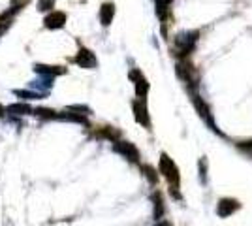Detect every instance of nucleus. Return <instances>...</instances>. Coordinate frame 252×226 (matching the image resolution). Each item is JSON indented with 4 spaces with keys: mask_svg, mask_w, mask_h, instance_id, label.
<instances>
[{
    "mask_svg": "<svg viewBox=\"0 0 252 226\" xmlns=\"http://www.w3.org/2000/svg\"><path fill=\"white\" fill-rule=\"evenodd\" d=\"M2 113H4V108H2V106H0V115H2Z\"/></svg>",
    "mask_w": 252,
    "mask_h": 226,
    "instance_id": "19",
    "label": "nucleus"
},
{
    "mask_svg": "<svg viewBox=\"0 0 252 226\" xmlns=\"http://www.w3.org/2000/svg\"><path fill=\"white\" fill-rule=\"evenodd\" d=\"M113 17H115V4L113 2L102 4V8H100V23L104 27H109L111 21H113Z\"/></svg>",
    "mask_w": 252,
    "mask_h": 226,
    "instance_id": "10",
    "label": "nucleus"
},
{
    "mask_svg": "<svg viewBox=\"0 0 252 226\" xmlns=\"http://www.w3.org/2000/svg\"><path fill=\"white\" fill-rule=\"evenodd\" d=\"M53 6H55V0H40L38 2V8L42 11H53Z\"/></svg>",
    "mask_w": 252,
    "mask_h": 226,
    "instance_id": "15",
    "label": "nucleus"
},
{
    "mask_svg": "<svg viewBox=\"0 0 252 226\" xmlns=\"http://www.w3.org/2000/svg\"><path fill=\"white\" fill-rule=\"evenodd\" d=\"M153 202H155V219L157 221H162L164 217V211H166V205H164V198L160 193L153 194Z\"/></svg>",
    "mask_w": 252,
    "mask_h": 226,
    "instance_id": "11",
    "label": "nucleus"
},
{
    "mask_svg": "<svg viewBox=\"0 0 252 226\" xmlns=\"http://www.w3.org/2000/svg\"><path fill=\"white\" fill-rule=\"evenodd\" d=\"M237 149L241 151L245 157H249L252 159V140H247V141H239L237 143Z\"/></svg>",
    "mask_w": 252,
    "mask_h": 226,
    "instance_id": "14",
    "label": "nucleus"
},
{
    "mask_svg": "<svg viewBox=\"0 0 252 226\" xmlns=\"http://www.w3.org/2000/svg\"><path fill=\"white\" fill-rule=\"evenodd\" d=\"M6 111H8V113H15V115H25V113H29L32 109H31V106H27V104H11V106L6 108Z\"/></svg>",
    "mask_w": 252,
    "mask_h": 226,
    "instance_id": "12",
    "label": "nucleus"
},
{
    "mask_svg": "<svg viewBox=\"0 0 252 226\" xmlns=\"http://www.w3.org/2000/svg\"><path fill=\"white\" fill-rule=\"evenodd\" d=\"M130 79L134 81V89H136V98L147 100V95H149V81H147V77L141 74L139 70H132V72H130Z\"/></svg>",
    "mask_w": 252,
    "mask_h": 226,
    "instance_id": "7",
    "label": "nucleus"
},
{
    "mask_svg": "<svg viewBox=\"0 0 252 226\" xmlns=\"http://www.w3.org/2000/svg\"><path fill=\"white\" fill-rule=\"evenodd\" d=\"M115 145H113V149L119 153V155H123L126 161L130 162H139V151H137V147L134 145V143H130V141H113Z\"/></svg>",
    "mask_w": 252,
    "mask_h": 226,
    "instance_id": "6",
    "label": "nucleus"
},
{
    "mask_svg": "<svg viewBox=\"0 0 252 226\" xmlns=\"http://www.w3.org/2000/svg\"><path fill=\"white\" fill-rule=\"evenodd\" d=\"M66 19H68V15H66L64 11L53 10V11H49V13L45 15V19H43V25H45V29L57 31V29H63L64 23H66Z\"/></svg>",
    "mask_w": 252,
    "mask_h": 226,
    "instance_id": "9",
    "label": "nucleus"
},
{
    "mask_svg": "<svg viewBox=\"0 0 252 226\" xmlns=\"http://www.w3.org/2000/svg\"><path fill=\"white\" fill-rule=\"evenodd\" d=\"M189 93H190V98H192V104H194L196 111L200 113V117L203 119V123H205L213 132L220 134V130L217 129V123H215V117H213V113H211L209 106H207V104H205V100L200 97L198 87H189Z\"/></svg>",
    "mask_w": 252,
    "mask_h": 226,
    "instance_id": "3",
    "label": "nucleus"
},
{
    "mask_svg": "<svg viewBox=\"0 0 252 226\" xmlns=\"http://www.w3.org/2000/svg\"><path fill=\"white\" fill-rule=\"evenodd\" d=\"M143 170L147 172V177H149V179H151V183H155V181H157V175H155V170H153L151 166H145Z\"/></svg>",
    "mask_w": 252,
    "mask_h": 226,
    "instance_id": "17",
    "label": "nucleus"
},
{
    "mask_svg": "<svg viewBox=\"0 0 252 226\" xmlns=\"http://www.w3.org/2000/svg\"><path fill=\"white\" fill-rule=\"evenodd\" d=\"M155 226H171V223H169V221H157Z\"/></svg>",
    "mask_w": 252,
    "mask_h": 226,
    "instance_id": "18",
    "label": "nucleus"
},
{
    "mask_svg": "<svg viewBox=\"0 0 252 226\" xmlns=\"http://www.w3.org/2000/svg\"><path fill=\"white\" fill-rule=\"evenodd\" d=\"M200 40V31H185V32H179L173 38V55L179 59H187L189 55H192V51L196 49Z\"/></svg>",
    "mask_w": 252,
    "mask_h": 226,
    "instance_id": "2",
    "label": "nucleus"
},
{
    "mask_svg": "<svg viewBox=\"0 0 252 226\" xmlns=\"http://www.w3.org/2000/svg\"><path fill=\"white\" fill-rule=\"evenodd\" d=\"M158 172L166 177V181H168V185H169V193H171V196H173V198H177V200H181V193H179V189H181V173H179L177 164L173 162V159H169L168 153H162V155H160Z\"/></svg>",
    "mask_w": 252,
    "mask_h": 226,
    "instance_id": "1",
    "label": "nucleus"
},
{
    "mask_svg": "<svg viewBox=\"0 0 252 226\" xmlns=\"http://www.w3.org/2000/svg\"><path fill=\"white\" fill-rule=\"evenodd\" d=\"M241 209V202L239 200H235V198H230V196H226V198H220L219 202H217V217H220V219H228L231 217L235 211H239Z\"/></svg>",
    "mask_w": 252,
    "mask_h": 226,
    "instance_id": "4",
    "label": "nucleus"
},
{
    "mask_svg": "<svg viewBox=\"0 0 252 226\" xmlns=\"http://www.w3.org/2000/svg\"><path fill=\"white\" fill-rule=\"evenodd\" d=\"M132 109H134V117H136L137 123H139L141 127H145L147 130H151L153 123H151V115H149L147 102L141 100V98H136V100L132 102Z\"/></svg>",
    "mask_w": 252,
    "mask_h": 226,
    "instance_id": "5",
    "label": "nucleus"
},
{
    "mask_svg": "<svg viewBox=\"0 0 252 226\" xmlns=\"http://www.w3.org/2000/svg\"><path fill=\"white\" fill-rule=\"evenodd\" d=\"M198 170H200V181L201 185L207 183V159L201 157L200 162H198Z\"/></svg>",
    "mask_w": 252,
    "mask_h": 226,
    "instance_id": "13",
    "label": "nucleus"
},
{
    "mask_svg": "<svg viewBox=\"0 0 252 226\" xmlns=\"http://www.w3.org/2000/svg\"><path fill=\"white\" fill-rule=\"evenodd\" d=\"M74 61L81 66V68H87V70L98 68V59H96V55L93 53L91 49H87V47H81V49H79V53L75 55Z\"/></svg>",
    "mask_w": 252,
    "mask_h": 226,
    "instance_id": "8",
    "label": "nucleus"
},
{
    "mask_svg": "<svg viewBox=\"0 0 252 226\" xmlns=\"http://www.w3.org/2000/svg\"><path fill=\"white\" fill-rule=\"evenodd\" d=\"M8 27H10V17H6V15H2V17H0V34L4 32V31H6Z\"/></svg>",
    "mask_w": 252,
    "mask_h": 226,
    "instance_id": "16",
    "label": "nucleus"
}]
</instances>
